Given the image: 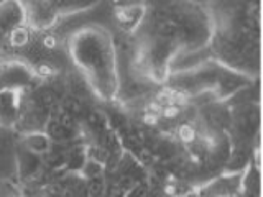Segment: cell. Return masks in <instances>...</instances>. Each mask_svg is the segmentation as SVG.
<instances>
[{"label": "cell", "instance_id": "1", "mask_svg": "<svg viewBox=\"0 0 263 197\" xmlns=\"http://www.w3.org/2000/svg\"><path fill=\"white\" fill-rule=\"evenodd\" d=\"M8 41L10 45L15 48H22V46H27L28 41H30V30L27 27H15L12 28V31L8 33Z\"/></svg>", "mask_w": 263, "mask_h": 197}, {"label": "cell", "instance_id": "2", "mask_svg": "<svg viewBox=\"0 0 263 197\" xmlns=\"http://www.w3.org/2000/svg\"><path fill=\"white\" fill-rule=\"evenodd\" d=\"M178 138H181V142H184L186 145L187 143H193L196 140V130L191 127V125H181L178 128Z\"/></svg>", "mask_w": 263, "mask_h": 197}, {"label": "cell", "instance_id": "3", "mask_svg": "<svg viewBox=\"0 0 263 197\" xmlns=\"http://www.w3.org/2000/svg\"><path fill=\"white\" fill-rule=\"evenodd\" d=\"M35 71H36V74L40 77H51L56 74V69L49 63H40L35 68Z\"/></svg>", "mask_w": 263, "mask_h": 197}, {"label": "cell", "instance_id": "4", "mask_svg": "<svg viewBox=\"0 0 263 197\" xmlns=\"http://www.w3.org/2000/svg\"><path fill=\"white\" fill-rule=\"evenodd\" d=\"M160 115L164 119H176L181 115V107L179 105H164Z\"/></svg>", "mask_w": 263, "mask_h": 197}, {"label": "cell", "instance_id": "5", "mask_svg": "<svg viewBox=\"0 0 263 197\" xmlns=\"http://www.w3.org/2000/svg\"><path fill=\"white\" fill-rule=\"evenodd\" d=\"M41 45H43V48H46V49H54V48H58V38L53 35V33H46L43 40H41Z\"/></svg>", "mask_w": 263, "mask_h": 197}, {"label": "cell", "instance_id": "6", "mask_svg": "<svg viewBox=\"0 0 263 197\" xmlns=\"http://www.w3.org/2000/svg\"><path fill=\"white\" fill-rule=\"evenodd\" d=\"M143 123L145 125H155L156 122H158V115H155V113H150V112H145L143 115Z\"/></svg>", "mask_w": 263, "mask_h": 197}]
</instances>
